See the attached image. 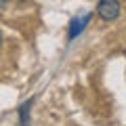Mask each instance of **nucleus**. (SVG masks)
<instances>
[{
    "label": "nucleus",
    "instance_id": "1",
    "mask_svg": "<svg viewBox=\"0 0 126 126\" xmlns=\"http://www.w3.org/2000/svg\"><path fill=\"white\" fill-rule=\"evenodd\" d=\"M122 13V6L118 0H99L97 2V15L101 21H116Z\"/></svg>",
    "mask_w": 126,
    "mask_h": 126
},
{
    "label": "nucleus",
    "instance_id": "4",
    "mask_svg": "<svg viewBox=\"0 0 126 126\" xmlns=\"http://www.w3.org/2000/svg\"><path fill=\"white\" fill-rule=\"evenodd\" d=\"M9 2H11V0H0V11L6 9V4H9Z\"/></svg>",
    "mask_w": 126,
    "mask_h": 126
},
{
    "label": "nucleus",
    "instance_id": "6",
    "mask_svg": "<svg viewBox=\"0 0 126 126\" xmlns=\"http://www.w3.org/2000/svg\"><path fill=\"white\" fill-rule=\"evenodd\" d=\"M17 2H27V0H17Z\"/></svg>",
    "mask_w": 126,
    "mask_h": 126
},
{
    "label": "nucleus",
    "instance_id": "5",
    "mask_svg": "<svg viewBox=\"0 0 126 126\" xmlns=\"http://www.w3.org/2000/svg\"><path fill=\"white\" fill-rule=\"evenodd\" d=\"M0 46H2V32H0Z\"/></svg>",
    "mask_w": 126,
    "mask_h": 126
},
{
    "label": "nucleus",
    "instance_id": "2",
    "mask_svg": "<svg viewBox=\"0 0 126 126\" xmlns=\"http://www.w3.org/2000/svg\"><path fill=\"white\" fill-rule=\"evenodd\" d=\"M30 107H34V99H30L27 103H23L19 111V126H30Z\"/></svg>",
    "mask_w": 126,
    "mask_h": 126
},
{
    "label": "nucleus",
    "instance_id": "3",
    "mask_svg": "<svg viewBox=\"0 0 126 126\" xmlns=\"http://www.w3.org/2000/svg\"><path fill=\"white\" fill-rule=\"evenodd\" d=\"M88 19H90V17L86 15V17L82 19V21H72V27H69V36H67V38H76L78 34H80V32L84 30V23L88 21Z\"/></svg>",
    "mask_w": 126,
    "mask_h": 126
}]
</instances>
